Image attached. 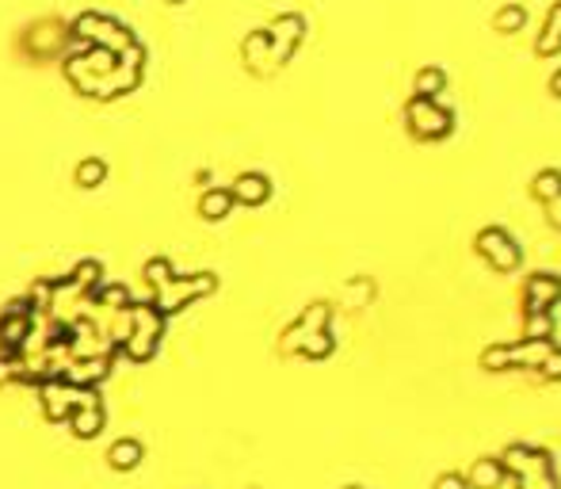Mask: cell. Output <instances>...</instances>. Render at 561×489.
Returning <instances> with one entry per match:
<instances>
[{"label":"cell","mask_w":561,"mask_h":489,"mask_svg":"<svg viewBox=\"0 0 561 489\" xmlns=\"http://www.w3.org/2000/svg\"><path fill=\"white\" fill-rule=\"evenodd\" d=\"M531 195L538 199V203H550L554 195H561V172H557V169H542V172H535V180H531Z\"/></svg>","instance_id":"cell-10"},{"label":"cell","mask_w":561,"mask_h":489,"mask_svg":"<svg viewBox=\"0 0 561 489\" xmlns=\"http://www.w3.org/2000/svg\"><path fill=\"white\" fill-rule=\"evenodd\" d=\"M500 466H504V474H512L519 482V489H557V474H554L546 451H535L527 444H512L500 455Z\"/></svg>","instance_id":"cell-1"},{"label":"cell","mask_w":561,"mask_h":489,"mask_svg":"<svg viewBox=\"0 0 561 489\" xmlns=\"http://www.w3.org/2000/svg\"><path fill=\"white\" fill-rule=\"evenodd\" d=\"M477 252L485 260H489L497 271H516L519 260H523V252L516 245V238L508 230H500V226H489V230H481L477 233Z\"/></svg>","instance_id":"cell-3"},{"label":"cell","mask_w":561,"mask_h":489,"mask_svg":"<svg viewBox=\"0 0 561 489\" xmlns=\"http://www.w3.org/2000/svg\"><path fill=\"white\" fill-rule=\"evenodd\" d=\"M546 219H550L554 230H561V195H554L550 203H546Z\"/></svg>","instance_id":"cell-22"},{"label":"cell","mask_w":561,"mask_h":489,"mask_svg":"<svg viewBox=\"0 0 561 489\" xmlns=\"http://www.w3.org/2000/svg\"><path fill=\"white\" fill-rule=\"evenodd\" d=\"M405 119H408V134L420 138V142H436L443 134H451V112L439 107L436 100L413 96L408 107H405Z\"/></svg>","instance_id":"cell-2"},{"label":"cell","mask_w":561,"mask_h":489,"mask_svg":"<svg viewBox=\"0 0 561 489\" xmlns=\"http://www.w3.org/2000/svg\"><path fill=\"white\" fill-rule=\"evenodd\" d=\"M298 348H302L310 359H325L329 352H332V337L325 333V329H317V333H306L302 337V344H298Z\"/></svg>","instance_id":"cell-16"},{"label":"cell","mask_w":561,"mask_h":489,"mask_svg":"<svg viewBox=\"0 0 561 489\" xmlns=\"http://www.w3.org/2000/svg\"><path fill=\"white\" fill-rule=\"evenodd\" d=\"M523 24H527V12H523L519 5H508V8H500L493 15V27L500 34H516V31H523Z\"/></svg>","instance_id":"cell-14"},{"label":"cell","mask_w":561,"mask_h":489,"mask_svg":"<svg viewBox=\"0 0 561 489\" xmlns=\"http://www.w3.org/2000/svg\"><path fill=\"white\" fill-rule=\"evenodd\" d=\"M550 333H554L550 314H527V321H523V340H550Z\"/></svg>","instance_id":"cell-17"},{"label":"cell","mask_w":561,"mask_h":489,"mask_svg":"<svg viewBox=\"0 0 561 489\" xmlns=\"http://www.w3.org/2000/svg\"><path fill=\"white\" fill-rule=\"evenodd\" d=\"M100 425H103V416L92 402H81V409L73 413V428H77V436H92V432H100Z\"/></svg>","instance_id":"cell-13"},{"label":"cell","mask_w":561,"mask_h":489,"mask_svg":"<svg viewBox=\"0 0 561 489\" xmlns=\"http://www.w3.org/2000/svg\"><path fill=\"white\" fill-rule=\"evenodd\" d=\"M500 482H504L500 459H477L470 466V478H466V485H470V489H500Z\"/></svg>","instance_id":"cell-7"},{"label":"cell","mask_w":561,"mask_h":489,"mask_svg":"<svg viewBox=\"0 0 561 489\" xmlns=\"http://www.w3.org/2000/svg\"><path fill=\"white\" fill-rule=\"evenodd\" d=\"M542 58H554V54H561V0L550 8L546 15V27L538 31V46H535Z\"/></svg>","instance_id":"cell-8"},{"label":"cell","mask_w":561,"mask_h":489,"mask_svg":"<svg viewBox=\"0 0 561 489\" xmlns=\"http://www.w3.org/2000/svg\"><path fill=\"white\" fill-rule=\"evenodd\" d=\"M138 459H142V447L134 440H119L115 447H111V466H119V470L138 466Z\"/></svg>","instance_id":"cell-15"},{"label":"cell","mask_w":561,"mask_h":489,"mask_svg":"<svg viewBox=\"0 0 561 489\" xmlns=\"http://www.w3.org/2000/svg\"><path fill=\"white\" fill-rule=\"evenodd\" d=\"M432 489H470V485H466V478H462V474H439Z\"/></svg>","instance_id":"cell-20"},{"label":"cell","mask_w":561,"mask_h":489,"mask_svg":"<svg viewBox=\"0 0 561 489\" xmlns=\"http://www.w3.org/2000/svg\"><path fill=\"white\" fill-rule=\"evenodd\" d=\"M268 39H271V58L275 62L290 58V50L298 46V39H302V20H298V15H283V20H275V27L268 31Z\"/></svg>","instance_id":"cell-5"},{"label":"cell","mask_w":561,"mask_h":489,"mask_svg":"<svg viewBox=\"0 0 561 489\" xmlns=\"http://www.w3.org/2000/svg\"><path fill=\"white\" fill-rule=\"evenodd\" d=\"M237 203H249V207H256V203H264V199L271 195V184L260 172H245V176H237V184H233V191H230Z\"/></svg>","instance_id":"cell-6"},{"label":"cell","mask_w":561,"mask_h":489,"mask_svg":"<svg viewBox=\"0 0 561 489\" xmlns=\"http://www.w3.org/2000/svg\"><path fill=\"white\" fill-rule=\"evenodd\" d=\"M145 271H149V279H153V283H172V276H168V264H164V260L149 264Z\"/></svg>","instance_id":"cell-21"},{"label":"cell","mask_w":561,"mask_h":489,"mask_svg":"<svg viewBox=\"0 0 561 489\" xmlns=\"http://www.w3.org/2000/svg\"><path fill=\"white\" fill-rule=\"evenodd\" d=\"M561 302V279L542 271V276H531L527 287H523V306L527 314H550V306Z\"/></svg>","instance_id":"cell-4"},{"label":"cell","mask_w":561,"mask_h":489,"mask_svg":"<svg viewBox=\"0 0 561 489\" xmlns=\"http://www.w3.org/2000/svg\"><path fill=\"white\" fill-rule=\"evenodd\" d=\"M351 489H355V485H351Z\"/></svg>","instance_id":"cell-25"},{"label":"cell","mask_w":561,"mask_h":489,"mask_svg":"<svg viewBox=\"0 0 561 489\" xmlns=\"http://www.w3.org/2000/svg\"><path fill=\"white\" fill-rule=\"evenodd\" d=\"M443 88H447V73H443V69L428 65V69H420V73H417V96L436 100V93H443Z\"/></svg>","instance_id":"cell-11"},{"label":"cell","mask_w":561,"mask_h":489,"mask_svg":"<svg viewBox=\"0 0 561 489\" xmlns=\"http://www.w3.org/2000/svg\"><path fill=\"white\" fill-rule=\"evenodd\" d=\"M103 172H107L103 161H84V165L77 169V184H81V188H96L100 180H103Z\"/></svg>","instance_id":"cell-18"},{"label":"cell","mask_w":561,"mask_h":489,"mask_svg":"<svg viewBox=\"0 0 561 489\" xmlns=\"http://www.w3.org/2000/svg\"><path fill=\"white\" fill-rule=\"evenodd\" d=\"M214 287V279L211 276H199V279H192V283H183V279H172V291H168V310H176L180 302H187V298H195V295H207Z\"/></svg>","instance_id":"cell-9"},{"label":"cell","mask_w":561,"mask_h":489,"mask_svg":"<svg viewBox=\"0 0 561 489\" xmlns=\"http://www.w3.org/2000/svg\"><path fill=\"white\" fill-rule=\"evenodd\" d=\"M535 371H538L542 378H550V383H557V378H561V348H550L546 359H542Z\"/></svg>","instance_id":"cell-19"},{"label":"cell","mask_w":561,"mask_h":489,"mask_svg":"<svg viewBox=\"0 0 561 489\" xmlns=\"http://www.w3.org/2000/svg\"><path fill=\"white\" fill-rule=\"evenodd\" d=\"M96 276H100V268H96V264H81V268H77V283H92Z\"/></svg>","instance_id":"cell-23"},{"label":"cell","mask_w":561,"mask_h":489,"mask_svg":"<svg viewBox=\"0 0 561 489\" xmlns=\"http://www.w3.org/2000/svg\"><path fill=\"white\" fill-rule=\"evenodd\" d=\"M230 207H233V195L230 191H207L202 195V203H199V210H202V219H226L230 214Z\"/></svg>","instance_id":"cell-12"},{"label":"cell","mask_w":561,"mask_h":489,"mask_svg":"<svg viewBox=\"0 0 561 489\" xmlns=\"http://www.w3.org/2000/svg\"><path fill=\"white\" fill-rule=\"evenodd\" d=\"M550 93H554V96H557V100H561V69H557V73H554V77H550Z\"/></svg>","instance_id":"cell-24"}]
</instances>
